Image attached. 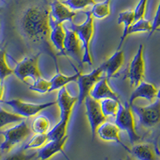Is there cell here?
Returning a JSON list of instances; mask_svg holds the SVG:
<instances>
[{
  "label": "cell",
  "mask_w": 160,
  "mask_h": 160,
  "mask_svg": "<svg viewBox=\"0 0 160 160\" xmlns=\"http://www.w3.org/2000/svg\"><path fill=\"white\" fill-rule=\"evenodd\" d=\"M50 5L35 4L26 8L17 22V29L28 42L38 49V52L49 55L59 71L58 55L50 41Z\"/></svg>",
  "instance_id": "obj_1"
},
{
  "label": "cell",
  "mask_w": 160,
  "mask_h": 160,
  "mask_svg": "<svg viewBox=\"0 0 160 160\" xmlns=\"http://www.w3.org/2000/svg\"><path fill=\"white\" fill-rule=\"evenodd\" d=\"M86 19L83 22L76 24L75 22H70L69 28L76 33L79 38L83 51L82 63H88V66H93V59L91 51V43L95 33V24L94 17L91 15V11H86Z\"/></svg>",
  "instance_id": "obj_2"
},
{
  "label": "cell",
  "mask_w": 160,
  "mask_h": 160,
  "mask_svg": "<svg viewBox=\"0 0 160 160\" xmlns=\"http://www.w3.org/2000/svg\"><path fill=\"white\" fill-rule=\"evenodd\" d=\"M32 131L31 127L23 119L11 128L0 131L3 136V141L0 144V153L8 154L17 146L22 143L29 137Z\"/></svg>",
  "instance_id": "obj_3"
},
{
  "label": "cell",
  "mask_w": 160,
  "mask_h": 160,
  "mask_svg": "<svg viewBox=\"0 0 160 160\" xmlns=\"http://www.w3.org/2000/svg\"><path fill=\"white\" fill-rule=\"evenodd\" d=\"M115 123L118 126L120 131L128 134L131 145H135L141 139L135 128V120L131 106L127 102L124 105L120 103L119 108L115 117Z\"/></svg>",
  "instance_id": "obj_4"
},
{
  "label": "cell",
  "mask_w": 160,
  "mask_h": 160,
  "mask_svg": "<svg viewBox=\"0 0 160 160\" xmlns=\"http://www.w3.org/2000/svg\"><path fill=\"white\" fill-rule=\"evenodd\" d=\"M41 54L42 53L37 52L24 57L21 61L17 62L14 68V75L26 84L28 83L29 80H31L32 82L37 78L42 77L38 66V60Z\"/></svg>",
  "instance_id": "obj_5"
},
{
  "label": "cell",
  "mask_w": 160,
  "mask_h": 160,
  "mask_svg": "<svg viewBox=\"0 0 160 160\" xmlns=\"http://www.w3.org/2000/svg\"><path fill=\"white\" fill-rule=\"evenodd\" d=\"M2 102L12 108L13 111L15 114L23 117L24 118L36 116L43 110L57 104L56 101L42 102V103H34V102H26L19 98L3 100Z\"/></svg>",
  "instance_id": "obj_6"
},
{
  "label": "cell",
  "mask_w": 160,
  "mask_h": 160,
  "mask_svg": "<svg viewBox=\"0 0 160 160\" xmlns=\"http://www.w3.org/2000/svg\"><path fill=\"white\" fill-rule=\"evenodd\" d=\"M131 106L134 114L138 116V122L142 127L145 128H152L160 123V100L156 98L150 105Z\"/></svg>",
  "instance_id": "obj_7"
},
{
  "label": "cell",
  "mask_w": 160,
  "mask_h": 160,
  "mask_svg": "<svg viewBox=\"0 0 160 160\" xmlns=\"http://www.w3.org/2000/svg\"><path fill=\"white\" fill-rule=\"evenodd\" d=\"M127 77L131 86L136 88L142 82L145 77V60H144V46L139 44L136 54L131 59L128 66Z\"/></svg>",
  "instance_id": "obj_8"
},
{
  "label": "cell",
  "mask_w": 160,
  "mask_h": 160,
  "mask_svg": "<svg viewBox=\"0 0 160 160\" xmlns=\"http://www.w3.org/2000/svg\"><path fill=\"white\" fill-rule=\"evenodd\" d=\"M102 75H103V72H102L101 66L95 68L88 74H82V73L80 74L79 77L76 81L78 87V105H81L82 102H84L86 98L90 96L91 90L94 88L95 83L103 77Z\"/></svg>",
  "instance_id": "obj_9"
},
{
  "label": "cell",
  "mask_w": 160,
  "mask_h": 160,
  "mask_svg": "<svg viewBox=\"0 0 160 160\" xmlns=\"http://www.w3.org/2000/svg\"><path fill=\"white\" fill-rule=\"evenodd\" d=\"M86 108V115L89 122L90 128L91 131L92 139H94L96 135L98 128L101 124L107 121V117L102 113L100 102L95 100L91 96H88L84 101Z\"/></svg>",
  "instance_id": "obj_10"
},
{
  "label": "cell",
  "mask_w": 160,
  "mask_h": 160,
  "mask_svg": "<svg viewBox=\"0 0 160 160\" xmlns=\"http://www.w3.org/2000/svg\"><path fill=\"white\" fill-rule=\"evenodd\" d=\"M63 27L66 32L65 42H64L66 54L68 56L72 58L75 62H78L80 68H82L83 51L79 38L76 35V33L68 26L63 23Z\"/></svg>",
  "instance_id": "obj_11"
},
{
  "label": "cell",
  "mask_w": 160,
  "mask_h": 160,
  "mask_svg": "<svg viewBox=\"0 0 160 160\" xmlns=\"http://www.w3.org/2000/svg\"><path fill=\"white\" fill-rule=\"evenodd\" d=\"M56 102L59 108L60 120L69 123L73 108L78 102V96H72L65 87L58 90Z\"/></svg>",
  "instance_id": "obj_12"
},
{
  "label": "cell",
  "mask_w": 160,
  "mask_h": 160,
  "mask_svg": "<svg viewBox=\"0 0 160 160\" xmlns=\"http://www.w3.org/2000/svg\"><path fill=\"white\" fill-rule=\"evenodd\" d=\"M120 130L115 122L106 121L98 128L96 131L97 135L100 139L105 142H114L118 144L128 153L131 154V148L125 145L120 138Z\"/></svg>",
  "instance_id": "obj_13"
},
{
  "label": "cell",
  "mask_w": 160,
  "mask_h": 160,
  "mask_svg": "<svg viewBox=\"0 0 160 160\" xmlns=\"http://www.w3.org/2000/svg\"><path fill=\"white\" fill-rule=\"evenodd\" d=\"M66 32L63 24L58 23L50 15V41L53 48L58 55H62L68 58L66 54L65 42Z\"/></svg>",
  "instance_id": "obj_14"
},
{
  "label": "cell",
  "mask_w": 160,
  "mask_h": 160,
  "mask_svg": "<svg viewBox=\"0 0 160 160\" xmlns=\"http://www.w3.org/2000/svg\"><path fill=\"white\" fill-rule=\"evenodd\" d=\"M51 18L58 23H65L66 22H73L76 16V11L71 10L62 0H54L50 3Z\"/></svg>",
  "instance_id": "obj_15"
},
{
  "label": "cell",
  "mask_w": 160,
  "mask_h": 160,
  "mask_svg": "<svg viewBox=\"0 0 160 160\" xmlns=\"http://www.w3.org/2000/svg\"><path fill=\"white\" fill-rule=\"evenodd\" d=\"M68 139V135H66L64 138L58 140H52V141H48L47 144L40 148L37 152H38V158L40 160H49L50 158L55 156V155L61 153L64 155L68 160H70L68 155L64 152V147Z\"/></svg>",
  "instance_id": "obj_16"
},
{
  "label": "cell",
  "mask_w": 160,
  "mask_h": 160,
  "mask_svg": "<svg viewBox=\"0 0 160 160\" xmlns=\"http://www.w3.org/2000/svg\"><path fill=\"white\" fill-rule=\"evenodd\" d=\"M124 59L125 57L123 50H117L109 58L100 65L102 69L104 76L108 80L112 78L119 71L120 68H122Z\"/></svg>",
  "instance_id": "obj_17"
},
{
  "label": "cell",
  "mask_w": 160,
  "mask_h": 160,
  "mask_svg": "<svg viewBox=\"0 0 160 160\" xmlns=\"http://www.w3.org/2000/svg\"><path fill=\"white\" fill-rule=\"evenodd\" d=\"M157 92H158V89L156 88L155 85L151 82L142 81L132 91L129 100H128V102L130 105H132L135 100L138 98H144V99L149 100L151 102L155 98H156Z\"/></svg>",
  "instance_id": "obj_18"
},
{
  "label": "cell",
  "mask_w": 160,
  "mask_h": 160,
  "mask_svg": "<svg viewBox=\"0 0 160 160\" xmlns=\"http://www.w3.org/2000/svg\"><path fill=\"white\" fill-rule=\"evenodd\" d=\"M90 96L94 99L101 101L105 98H113V99L119 100V96L115 91L112 90L109 85L108 79L105 76L102 77L99 81L95 83L90 94Z\"/></svg>",
  "instance_id": "obj_19"
},
{
  "label": "cell",
  "mask_w": 160,
  "mask_h": 160,
  "mask_svg": "<svg viewBox=\"0 0 160 160\" xmlns=\"http://www.w3.org/2000/svg\"><path fill=\"white\" fill-rule=\"evenodd\" d=\"M135 22V12L134 10H128L120 12L117 18V23L118 25H123L124 28L122 30V34L120 38V42L118 46V50L121 48L126 38L128 37V31L133 22Z\"/></svg>",
  "instance_id": "obj_20"
},
{
  "label": "cell",
  "mask_w": 160,
  "mask_h": 160,
  "mask_svg": "<svg viewBox=\"0 0 160 160\" xmlns=\"http://www.w3.org/2000/svg\"><path fill=\"white\" fill-rule=\"evenodd\" d=\"M131 154L137 160H157L156 154L151 145L136 143L131 148Z\"/></svg>",
  "instance_id": "obj_21"
},
{
  "label": "cell",
  "mask_w": 160,
  "mask_h": 160,
  "mask_svg": "<svg viewBox=\"0 0 160 160\" xmlns=\"http://www.w3.org/2000/svg\"><path fill=\"white\" fill-rule=\"evenodd\" d=\"M81 73H82L81 71H77L75 75H65L62 74L60 71L56 72L55 76H53L50 79V81H51V90H50V92L58 91L61 88H65L66 86L68 85L71 82H76Z\"/></svg>",
  "instance_id": "obj_22"
},
{
  "label": "cell",
  "mask_w": 160,
  "mask_h": 160,
  "mask_svg": "<svg viewBox=\"0 0 160 160\" xmlns=\"http://www.w3.org/2000/svg\"><path fill=\"white\" fill-rule=\"evenodd\" d=\"M30 127L32 132L35 134H48L51 129V122L48 116L38 114L35 116Z\"/></svg>",
  "instance_id": "obj_23"
},
{
  "label": "cell",
  "mask_w": 160,
  "mask_h": 160,
  "mask_svg": "<svg viewBox=\"0 0 160 160\" xmlns=\"http://www.w3.org/2000/svg\"><path fill=\"white\" fill-rule=\"evenodd\" d=\"M111 1L104 0L102 2H95L91 10V15L94 18L103 19L111 15Z\"/></svg>",
  "instance_id": "obj_24"
},
{
  "label": "cell",
  "mask_w": 160,
  "mask_h": 160,
  "mask_svg": "<svg viewBox=\"0 0 160 160\" xmlns=\"http://www.w3.org/2000/svg\"><path fill=\"white\" fill-rule=\"evenodd\" d=\"M100 102L102 113L107 118L108 117H115L119 108V100L113 99V98H105Z\"/></svg>",
  "instance_id": "obj_25"
},
{
  "label": "cell",
  "mask_w": 160,
  "mask_h": 160,
  "mask_svg": "<svg viewBox=\"0 0 160 160\" xmlns=\"http://www.w3.org/2000/svg\"><path fill=\"white\" fill-rule=\"evenodd\" d=\"M49 141L48 134H35L25 145L22 146L24 150L30 151L42 148Z\"/></svg>",
  "instance_id": "obj_26"
},
{
  "label": "cell",
  "mask_w": 160,
  "mask_h": 160,
  "mask_svg": "<svg viewBox=\"0 0 160 160\" xmlns=\"http://www.w3.org/2000/svg\"><path fill=\"white\" fill-rule=\"evenodd\" d=\"M38 158V152L28 153L22 147L17 149L16 151L7 154L2 160H34Z\"/></svg>",
  "instance_id": "obj_27"
},
{
  "label": "cell",
  "mask_w": 160,
  "mask_h": 160,
  "mask_svg": "<svg viewBox=\"0 0 160 160\" xmlns=\"http://www.w3.org/2000/svg\"><path fill=\"white\" fill-rule=\"evenodd\" d=\"M23 119V117L17 115L15 112H9L2 108H0V129L10 124L18 123Z\"/></svg>",
  "instance_id": "obj_28"
},
{
  "label": "cell",
  "mask_w": 160,
  "mask_h": 160,
  "mask_svg": "<svg viewBox=\"0 0 160 160\" xmlns=\"http://www.w3.org/2000/svg\"><path fill=\"white\" fill-rule=\"evenodd\" d=\"M68 123L65 122H62L59 120L56 124H55L52 128L48 133V136L49 141L52 140H58L64 138L67 135L68 131Z\"/></svg>",
  "instance_id": "obj_29"
},
{
  "label": "cell",
  "mask_w": 160,
  "mask_h": 160,
  "mask_svg": "<svg viewBox=\"0 0 160 160\" xmlns=\"http://www.w3.org/2000/svg\"><path fill=\"white\" fill-rule=\"evenodd\" d=\"M151 28H152V23L151 21L146 19L145 18H141L133 22L128 31V36L137 33H150L151 31Z\"/></svg>",
  "instance_id": "obj_30"
},
{
  "label": "cell",
  "mask_w": 160,
  "mask_h": 160,
  "mask_svg": "<svg viewBox=\"0 0 160 160\" xmlns=\"http://www.w3.org/2000/svg\"><path fill=\"white\" fill-rule=\"evenodd\" d=\"M29 89L34 92L38 94H46L49 93L51 90V81L40 77L32 82L28 84Z\"/></svg>",
  "instance_id": "obj_31"
},
{
  "label": "cell",
  "mask_w": 160,
  "mask_h": 160,
  "mask_svg": "<svg viewBox=\"0 0 160 160\" xmlns=\"http://www.w3.org/2000/svg\"><path fill=\"white\" fill-rule=\"evenodd\" d=\"M11 75H14V69L8 65L5 50L0 48V80L5 81L6 78Z\"/></svg>",
  "instance_id": "obj_32"
},
{
  "label": "cell",
  "mask_w": 160,
  "mask_h": 160,
  "mask_svg": "<svg viewBox=\"0 0 160 160\" xmlns=\"http://www.w3.org/2000/svg\"><path fill=\"white\" fill-rule=\"evenodd\" d=\"M62 2L75 11H82L89 6H93L95 3V0H64Z\"/></svg>",
  "instance_id": "obj_33"
},
{
  "label": "cell",
  "mask_w": 160,
  "mask_h": 160,
  "mask_svg": "<svg viewBox=\"0 0 160 160\" xmlns=\"http://www.w3.org/2000/svg\"><path fill=\"white\" fill-rule=\"evenodd\" d=\"M148 0H139L135 8L134 9L135 12V21L143 18L145 17L147 7H148Z\"/></svg>",
  "instance_id": "obj_34"
},
{
  "label": "cell",
  "mask_w": 160,
  "mask_h": 160,
  "mask_svg": "<svg viewBox=\"0 0 160 160\" xmlns=\"http://www.w3.org/2000/svg\"><path fill=\"white\" fill-rule=\"evenodd\" d=\"M151 23H152V28H151V31L149 33V38L155 31H158L160 28V0L159 2H158V8H157L156 12H155V17H154L153 22Z\"/></svg>",
  "instance_id": "obj_35"
},
{
  "label": "cell",
  "mask_w": 160,
  "mask_h": 160,
  "mask_svg": "<svg viewBox=\"0 0 160 160\" xmlns=\"http://www.w3.org/2000/svg\"><path fill=\"white\" fill-rule=\"evenodd\" d=\"M5 92V87H4V81L0 80V102H2Z\"/></svg>",
  "instance_id": "obj_36"
},
{
  "label": "cell",
  "mask_w": 160,
  "mask_h": 160,
  "mask_svg": "<svg viewBox=\"0 0 160 160\" xmlns=\"http://www.w3.org/2000/svg\"><path fill=\"white\" fill-rule=\"evenodd\" d=\"M119 160H135V159H134L131 156H130V155H128V156H126L125 158H121V159Z\"/></svg>",
  "instance_id": "obj_37"
},
{
  "label": "cell",
  "mask_w": 160,
  "mask_h": 160,
  "mask_svg": "<svg viewBox=\"0 0 160 160\" xmlns=\"http://www.w3.org/2000/svg\"><path fill=\"white\" fill-rule=\"evenodd\" d=\"M156 98H158V99L160 100V88L158 90V92H157V96H156Z\"/></svg>",
  "instance_id": "obj_38"
},
{
  "label": "cell",
  "mask_w": 160,
  "mask_h": 160,
  "mask_svg": "<svg viewBox=\"0 0 160 160\" xmlns=\"http://www.w3.org/2000/svg\"><path fill=\"white\" fill-rule=\"evenodd\" d=\"M156 152H157V154H158V156L160 157V150L157 149V150H156Z\"/></svg>",
  "instance_id": "obj_39"
},
{
  "label": "cell",
  "mask_w": 160,
  "mask_h": 160,
  "mask_svg": "<svg viewBox=\"0 0 160 160\" xmlns=\"http://www.w3.org/2000/svg\"><path fill=\"white\" fill-rule=\"evenodd\" d=\"M0 159H1V153H0Z\"/></svg>",
  "instance_id": "obj_40"
},
{
  "label": "cell",
  "mask_w": 160,
  "mask_h": 160,
  "mask_svg": "<svg viewBox=\"0 0 160 160\" xmlns=\"http://www.w3.org/2000/svg\"><path fill=\"white\" fill-rule=\"evenodd\" d=\"M105 160H108V158H106Z\"/></svg>",
  "instance_id": "obj_41"
},
{
  "label": "cell",
  "mask_w": 160,
  "mask_h": 160,
  "mask_svg": "<svg viewBox=\"0 0 160 160\" xmlns=\"http://www.w3.org/2000/svg\"><path fill=\"white\" fill-rule=\"evenodd\" d=\"M158 31H160V29H159V30H158Z\"/></svg>",
  "instance_id": "obj_42"
},
{
  "label": "cell",
  "mask_w": 160,
  "mask_h": 160,
  "mask_svg": "<svg viewBox=\"0 0 160 160\" xmlns=\"http://www.w3.org/2000/svg\"><path fill=\"white\" fill-rule=\"evenodd\" d=\"M38 160H40V159H38Z\"/></svg>",
  "instance_id": "obj_43"
},
{
  "label": "cell",
  "mask_w": 160,
  "mask_h": 160,
  "mask_svg": "<svg viewBox=\"0 0 160 160\" xmlns=\"http://www.w3.org/2000/svg\"><path fill=\"white\" fill-rule=\"evenodd\" d=\"M0 1H1V0H0Z\"/></svg>",
  "instance_id": "obj_44"
},
{
  "label": "cell",
  "mask_w": 160,
  "mask_h": 160,
  "mask_svg": "<svg viewBox=\"0 0 160 160\" xmlns=\"http://www.w3.org/2000/svg\"></svg>",
  "instance_id": "obj_45"
}]
</instances>
